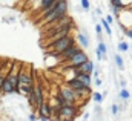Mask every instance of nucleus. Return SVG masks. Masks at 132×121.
Wrapping results in <instances>:
<instances>
[{
    "label": "nucleus",
    "mask_w": 132,
    "mask_h": 121,
    "mask_svg": "<svg viewBox=\"0 0 132 121\" xmlns=\"http://www.w3.org/2000/svg\"><path fill=\"white\" fill-rule=\"evenodd\" d=\"M104 20H106V22H108V23H109V25H111V23H114V22H115V20H114V17H112V14H108V15H106V17H104Z\"/></svg>",
    "instance_id": "f3484780"
},
{
    "label": "nucleus",
    "mask_w": 132,
    "mask_h": 121,
    "mask_svg": "<svg viewBox=\"0 0 132 121\" xmlns=\"http://www.w3.org/2000/svg\"><path fill=\"white\" fill-rule=\"evenodd\" d=\"M75 40L78 41V46L85 51V49H88L89 48V45H91V41H89V37H88V34H86V31L83 32V31H80V32H77V37H75Z\"/></svg>",
    "instance_id": "423d86ee"
},
{
    "label": "nucleus",
    "mask_w": 132,
    "mask_h": 121,
    "mask_svg": "<svg viewBox=\"0 0 132 121\" xmlns=\"http://www.w3.org/2000/svg\"><path fill=\"white\" fill-rule=\"evenodd\" d=\"M129 48H131V49H132V41H131V43H129Z\"/></svg>",
    "instance_id": "bb28decb"
},
{
    "label": "nucleus",
    "mask_w": 132,
    "mask_h": 121,
    "mask_svg": "<svg viewBox=\"0 0 132 121\" xmlns=\"http://www.w3.org/2000/svg\"><path fill=\"white\" fill-rule=\"evenodd\" d=\"M100 25H101V28L104 29V32L108 34V35H111L112 34V29H111V25L104 20V19H100Z\"/></svg>",
    "instance_id": "9d476101"
},
{
    "label": "nucleus",
    "mask_w": 132,
    "mask_h": 121,
    "mask_svg": "<svg viewBox=\"0 0 132 121\" xmlns=\"http://www.w3.org/2000/svg\"><path fill=\"white\" fill-rule=\"evenodd\" d=\"M111 112H112V115H114V117H117V115H118V112H120V104L114 103V104L111 106Z\"/></svg>",
    "instance_id": "dca6fc26"
},
{
    "label": "nucleus",
    "mask_w": 132,
    "mask_h": 121,
    "mask_svg": "<svg viewBox=\"0 0 132 121\" xmlns=\"http://www.w3.org/2000/svg\"><path fill=\"white\" fill-rule=\"evenodd\" d=\"M114 61H115V64H117V67L118 69H125V61H123V57L120 55V54H115L114 55Z\"/></svg>",
    "instance_id": "1a4fd4ad"
},
{
    "label": "nucleus",
    "mask_w": 132,
    "mask_h": 121,
    "mask_svg": "<svg viewBox=\"0 0 132 121\" xmlns=\"http://www.w3.org/2000/svg\"><path fill=\"white\" fill-rule=\"evenodd\" d=\"M97 49H98L100 52L106 57V54H108V46H106V43H104V41H101V43H98V45H97Z\"/></svg>",
    "instance_id": "4468645a"
},
{
    "label": "nucleus",
    "mask_w": 132,
    "mask_h": 121,
    "mask_svg": "<svg viewBox=\"0 0 132 121\" xmlns=\"http://www.w3.org/2000/svg\"><path fill=\"white\" fill-rule=\"evenodd\" d=\"M125 35H126L128 38H131V40H132V28H131V29H128V31H125Z\"/></svg>",
    "instance_id": "aec40b11"
},
{
    "label": "nucleus",
    "mask_w": 132,
    "mask_h": 121,
    "mask_svg": "<svg viewBox=\"0 0 132 121\" xmlns=\"http://www.w3.org/2000/svg\"><path fill=\"white\" fill-rule=\"evenodd\" d=\"M28 118H29V121H37V117H35V114H29V117H28Z\"/></svg>",
    "instance_id": "5701e85b"
},
{
    "label": "nucleus",
    "mask_w": 132,
    "mask_h": 121,
    "mask_svg": "<svg viewBox=\"0 0 132 121\" xmlns=\"http://www.w3.org/2000/svg\"><path fill=\"white\" fill-rule=\"evenodd\" d=\"M74 45H75V37H74V35H68V37H65V38H62V40L52 43L51 46H48V51L60 55L62 52H65L66 49H69V48L74 46Z\"/></svg>",
    "instance_id": "f03ea898"
},
{
    "label": "nucleus",
    "mask_w": 132,
    "mask_h": 121,
    "mask_svg": "<svg viewBox=\"0 0 132 121\" xmlns=\"http://www.w3.org/2000/svg\"><path fill=\"white\" fill-rule=\"evenodd\" d=\"M120 86H121V89H126V80H121L120 81Z\"/></svg>",
    "instance_id": "b1692460"
},
{
    "label": "nucleus",
    "mask_w": 132,
    "mask_h": 121,
    "mask_svg": "<svg viewBox=\"0 0 132 121\" xmlns=\"http://www.w3.org/2000/svg\"><path fill=\"white\" fill-rule=\"evenodd\" d=\"M95 55H97V60H104V58H106V57H104V55H103V54L100 52L97 48H95Z\"/></svg>",
    "instance_id": "a211bd4d"
},
{
    "label": "nucleus",
    "mask_w": 132,
    "mask_h": 121,
    "mask_svg": "<svg viewBox=\"0 0 132 121\" xmlns=\"http://www.w3.org/2000/svg\"><path fill=\"white\" fill-rule=\"evenodd\" d=\"M80 114L78 106H63L60 107V121H74Z\"/></svg>",
    "instance_id": "7ed1b4c3"
},
{
    "label": "nucleus",
    "mask_w": 132,
    "mask_h": 121,
    "mask_svg": "<svg viewBox=\"0 0 132 121\" xmlns=\"http://www.w3.org/2000/svg\"><path fill=\"white\" fill-rule=\"evenodd\" d=\"M95 32H97V35H101V32H103V28H101V25H100V23L95 25Z\"/></svg>",
    "instance_id": "6ab92c4d"
},
{
    "label": "nucleus",
    "mask_w": 132,
    "mask_h": 121,
    "mask_svg": "<svg viewBox=\"0 0 132 121\" xmlns=\"http://www.w3.org/2000/svg\"><path fill=\"white\" fill-rule=\"evenodd\" d=\"M94 84H95V86H97V88H100V86H101V84H103V81H101V80H100V78H97V80H94Z\"/></svg>",
    "instance_id": "4be33fe9"
},
{
    "label": "nucleus",
    "mask_w": 132,
    "mask_h": 121,
    "mask_svg": "<svg viewBox=\"0 0 132 121\" xmlns=\"http://www.w3.org/2000/svg\"><path fill=\"white\" fill-rule=\"evenodd\" d=\"M40 121H51V118H43V117H40Z\"/></svg>",
    "instance_id": "a878e982"
},
{
    "label": "nucleus",
    "mask_w": 132,
    "mask_h": 121,
    "mask_svg": "<svg viewBox=\"0 0 132 121\" xmlns=\"http://www.w3.org/2000/svg\"><path fill=\"white\" fill-rule=\"evenodd\" d=\"M117 49H118V52H128L131 48H129V43H126V41H120V43L117 45Z\"/></svg>",
    "instance_id": "9b49d317"
},
{
    "label": "nucleus",
    "mask_w": 132,
    "mask_h": 121,
    "mask_svg": "<svg viewBox=\"0 0 132 121\" xmlns=\"http://www.w3.org/2000/svg\"><path fill=\"white\" fill-rule=\"evenodd\" d=\"M74 78H77L85 88H91L92 83H94V81H92V75H88V74H77Z\"/></svg>",
    "instance_id": "6e6552de"
},
{
    "label": "nucleus",
    "mask_w": 132,
    "mask_h": 121,
    "mask_svg": "<svg viewBox=\"0 0 132 121\" xmlns=\"http://www.w3.org/2000/svg\"><path fill=\"white\" fill-rule=\"evenodd\" d=\"M51 114H52V110H51V104H49L48 101H45V103L42 104V107L37 110L38 118H40V117H43V118H51Z\"/></svg>",
    "instance_id": "0eeeda50"
},
{
    "label": "nucleus",
    "mask_w": 132,
    "mask_h": 121,
    "mask_svg": "<svg viewBox=\"0 0 132 121\" xmlns=\"http://www.w3.org/2000/svg\"><path fill=\"white\" fill-rule=\"evenodd\" d=\"M88 60H89L88 54H86L85 51H81V52H78L72 60H69L68 63H65V64H63V67H66V69H78L80 66H83Z\"/></svg>",
    "instance_id": "20e7f679"
},
{
    "label": "nucleus",
    "mask_w": 132,
    "mask_h": 121,
    "mask_svg": "<svg viewBox=\"0 0 132 121\" xmlns=\"http://www.w3.org/2000/svg\"><path fill=\"white\" fill-rule=\"evenodd\" d=\"M92 100H94L97 104H101L103 100H104V98H103V93H101V92H92Z\"/></svg>",
    "instance_id": "f8f14e48"
},
{
    "label": "nucleus",
    "mask_w": 132,
    "mask_h": 121,
    "mask_svg": "<svg viewBox=\"0 0 132 121\" xmlns=\"http://www.w3.org/2000/svg\"><path fill=\"white\" fill-rule=\"evenodd\" d=\"M92 77H94L95 80L98 78V77H100V69H95V71H94V74H92Z\"/></svg>",
    "instance_id": "412c9836"
},
{
    "label": "nucleus",
    "mask_w": 132,
    "mask_h": 121,
    "mask_svg": "<svg viewBox=\"0 0 132 121\" xmlns=\"http://www.w3.org/2000/svg\"><path fill=\"white\" fill-rule=\"evenodd\" d=\"M80 6H81L83 11L88 12V11L91 9V2H89V0H81V2H80Z\"/></svg>",
    "instance_id": "2eb2a0df"
},
{
    "label": "nucleus",
    "mask_w": 132,
    "mask_h": 121,
    "mask_svg": "<svg viewBox=\"0 0 132 121\" xmlns=\"http://www.w3.org/2000/svg\"><path fill=\"white\" fill-rule=\"evenodd\" d=\"M118 97H120L121 100L128 101V100L131 98V93H129V91H128V89H121V91H120V93H118Z\"/></svg>",
    "instance_id": "ddd939ff"
},
{
    "label": "nucleus",
    "mask_w": 132,
    "mask_h": 121,
    "mask_svg": "<svg viewBox=\"0 0 132 121\" xmlns=\"http://www.w3.org/2000/svg\"><path fill=\"white\" fill-rule=\"evenodd\" d=\"M83 121H85V120H83Z\"/></svg>",
    "instance_id": "cd10ccee"
},
{
    "label": "nucleus",
    "mask_w": 132,
    "mask_h": 121,
    "mask_svg": "<svg viewBox=\"0 0 132 121\" xmlns=\"http://www.w3.org/2000/svg\"><path fill=\"white\" fill-rule=\"evenodd\" d=\"M59 91L63 95L66 104H69V106H78V100H77V97H75V93H74L72 89H69L68 86L62 84V86H59ZM78 107H80V106H78Z\"/></svg>",
    "instance_id": "39448f33"
},
{
    "label": "nucleus",
    "mask_w": 132,
    "mask_h": 121,
    "mask_svg": "<svg viewBox=\"0 0 132 121\" xmlns=\"http://www.w3.org/2000/svg\"><path fill=\"white\" fill-rule=\"evenodd\" d=\"M69 6V3L66 2V0H59V5H57V8L52 11V12H49L46 17H43L42 19V25H51V23H55V22H59L60 19H63V17H66L68 15V8Z\"/></svg>",
    "instance_id": "f257e3e1"
},
{
    "label": "nucleus",
    "mask_w": 132,
    "mask_h": 121,
    "mask_svg": "<svg viewBox=\"0 0 132 121\" xmlns=\"http://www.w3.org/2000/svg\"><path fill=\"white\" fill-rule=\"evenodd\" d=\"M83 118H85V121H88V118H89V112H86V114L83 115Z\"/></svg>",
    "instance_id": "393cba45"
}]
</instances>
